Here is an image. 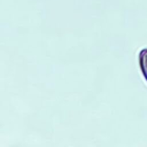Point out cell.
<instances>
[{"instance_id": "1", "label": "cell", "mask_w": 147, "mask_h": 147, "mask_svg": "<svg viewBox=\"0 0 147 147\" xmlns=\"http://www.w3.org/2000/svg\"><path fill=\"white\" fill-rule=\"evenodd\" d=\"M139 61H140L141 72L147 81V48H144L140 52Z\"/></svg>"}]
</instances>
